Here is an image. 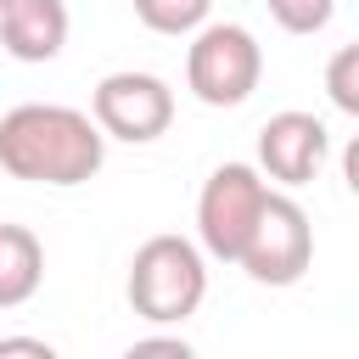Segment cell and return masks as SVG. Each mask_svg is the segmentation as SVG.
<instances>
[{
  "label": "cell",
  "instance_id": "obj_3",
  "mask_svg": "<svg viewBox=\"0 0 359 359\" xmlns=\"http://www.w3.org/2000/svg\"><path fill=\"white\" fill-rule=\"evenodd\" d=\"M264 79V45L241 22H202L191 28L185 84L202 107H241Z\"/></svg>",
  "mask_w": 359,
  "mask_h": 359
},
{
  "label": "cell",
  "instance_id": "obj_5",
  "mask_svg": "<svg viewBox=\"0 0 359 359\" xmlns=\"http://www.w3.org/2000/svg\"><path fill=\"white\" fill-rule=\"evenodd\" d=\"M236 264L258 286H297L309 275V264H314V224H309V213L286 191H269Z\"/></svg>",
  "mask_w": 359,
  "mask_h": 359
},
{
  "label": "cell",
  "instance_id": "obj_11",
  "mask_svg": "<svg viewBox=\"0 0 359 359\" xmlns=\"http://www.w3.org/2000/svg\"><path fill=\"white\" fill-rule=\"evenodd\" d=\"M325 90H331L337 112L359 118V45H342V50L331 56V67H325Z\"/></svg>",
  "mask_w": 359,
  "mask_h": 359
},
{
  "label": "cell",
  "instance_id": "obj_10",
  "mask_svg": "<svg viewBox=\"0 0 359 359\" xmlns=\"http://www.w3.org/2000/svg\"><path fill=\"white\" fill-rule=\"evenodd\" d=\"M208 11H213V0H135V17L151 34H174V39L191 34V28H202Z\"/></svg>",
  "mask_w": 359,
  "mask_h": 359
},
{
  "label": "cell",
  "instance_id": "obj_6",
  "mask_svg": "<svg viewBox=\"0 0 359 359\" xmlns=\"http://www.w3.org/2000/svg\"><path fill=\"white\" fill-rule=\"evenodd\" d=\"M90 118L107 140H129V146H151L157 135H168L174 123V90L157 73H107L90 95Z\"/></svg>",
  "mask_w": 359,
  "mask_h": 359
},
{
  "label": "cell",
  "instance_id": "obj_14",
  "mask_svg": "<svg viewBox=\"0 0 359 359\" xmlns=\"http://www.w3.org/2000/svg\"><path fill=\"white\" fill-rule=\"evenodd\" d=\"M6 353H34V359H50V342L45 337H0V359Z\"/></svg>",
  "mask_w": 359,
  "mask_h": 359
},
{
  "label": "cell",
  "instance_id": "obj_8",
  "mask_svg": "<svg viewBox=\"0 0 359 359\" xmlns=\"http://www.w3.org/2000/svg\"><path fill=\"white\" fill-rule=\"evenodd\" d=\"M67 0H6L0 6V45L17 62H56L67 45Z\"/></svg>",
  "mask_w": 359,
  "mask_h": 359
},
{
  "label": "cell",
  "instance_id": "obj_13",
  "mask_svg": "<svg viewBox=\"0 0 359 359\" xmlns=\"http://www.w3.org/2000/svg\"><path fill=\"white\" fill-rule=\"evenodd\" d=\"M129 353H174V359H185L191 342L185 337H140V342H129Z\"/></svg>",
  "mask_w": 359,
  "mask_h": 359
},
{
  "label": "cell",
  "instance_id": "obj_1",
  "mask_svg": "<svg viewBox=\"0 0 359 359\" xmlns=\"http://www.w3.org/2000/svg\"><path fill=\"white\" fill-rule=\"evenodd\" d=\"M107 163V135L90 112L62 101H22L0 118V168L28 185H84Z\"/></svg>",
  "mask_w": 359,
  "mask_h": 359
},
{
  "label": "cell",
  "instance_id": "obj_4",
  "mask_svg": "<svg viewBox=\"0 0 359 359\" xmlns=\"http://www.w3.org/2000/svg\"><path fill=\"white\" fill-rule=\"evenodd\" d=\"M264 196H269V180L252 163H219L202 180V196H196L202 252L219 258V264H236L241 247H247V230H252V219L264 208Z\"/></svg>",
  "mask_w": 359,
  "mask_h": 359
},
{
  "label": "cell",
  "instance_id": "obj_2",
  "mask_svg": "<svg viewBox=\"0 0 359 359\" xmlns=\"http://www.w3.org/2000/svg\"><path fill=\"white\" fill-rule=\"evenodd\" d=\"M208 297V264L202 247L185 236H151L129 258V309L151 325H180Z\"/></svg>",
  "mask_w": 359,
  "mask_h": 359
},
{
  "label": "cell",
  "instance_id": "obj_15",
  "mask_svg": "<svg viewBox=\"0 0 359 359\" xmlns=\"http://www.w3.org/2000/svg\"><path fill=\"white\" fill-rule=\"evenodd\" d=\"M0 6H6V0H0Z\"/></svg>",
  "mask_w": 359,
  "mask_h": 359
},
{
  "label": "cell",
  "instance_id": "obj_12",
  "mask_svg": "<svg viewBox=\"0 0 359 359\" xmlns=\"http://www.w3.org/2000/svg\"><path fill=\"white\" fill-rule=\"evenodd\" d=\"M264 6L286 34H320L337 11V0H264Z\"/></svg>",
  "mask_w": 359,
  "mask_h": 359
},
{
  "label": "cell",
  "instance_id": "obj_7",
  "mask_svg": "<svg viewBox=\"0 0 359 359\" xmlns=\"http://www.w3.org/2000/svg\"><path fill=\"white\" fill-rule=\"evenodd\" d=\"M331 157V129L314 112H275L258 129V174L275 185H309Z\"/></svg>",
  "mask_w": 359,
  "mask_h": 359
},
{
  "label": "cell",
  "instance_id": "obj_9",
  "mask_svg": "<svg viewBox=\"0 0 359 359\" xmlns=\"http://www.w3.org/2000/svg\"><path fill=\"white\" fill-rule=\"evenodd\" d=\"M45 280V247L28 224H0V309H22Z\"/></svg>",
  "mask_w": 359,
  "mask_h": 359
}]
</instances>
